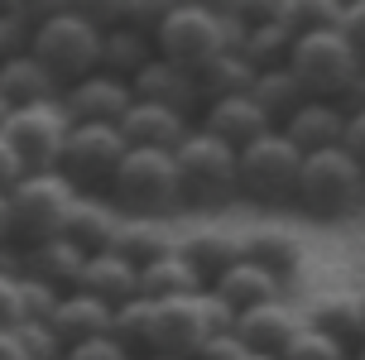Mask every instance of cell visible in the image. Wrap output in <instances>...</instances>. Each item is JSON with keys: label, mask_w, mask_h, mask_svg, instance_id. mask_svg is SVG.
<instances>
[{"label": "cell", "mask_w": 365, "mask_h": 360, "mask_svg": "<svg viewBox=\"0 0 365 360\" xmlns=\"http://www.w3.org/2000/svg\"><path fill=\"white\" fill-rule=\"evenodd\" d=\"M19 322V274L0 269V326Z\"/></svg>", "instance_id": "cell-41"}, {"label": "cell", "mask_w": 365, "mask_h": 360, "mask_svg": "<svg viewBox=\"0 0 365 360\" xmlns=\"http://www.w3.org/2000/svg\"><path fill=\"white\" fill-rule=\"evenodd\" d=\"M303 322L341 336L346 346H361L365 341V293H361V284L317 288L308 303H303Z\"/></svg>", "instance_id": "cell-17"}, {"label": "cell", "mask_w": 365, "mask_h": 360, "mask_svg": "<svg viewBox=\"0 0 365 360\" xmlns=\"http://www.w3.org/2000/svg\"><path fill=\"white\" fill-rule=\"evenodd\" d=\"M298 207L308 216H351L365 207V168L351 159L346 149H322V154H308L303 159V178H298Z\"/></svg>", "instance_id": "cell-7"}, {"label": "cell", "mask_w": 365, "mask_h": 360, "mask_svg": "<svg viewBox=\"0 0 365 360\" xmlns=\"http://www.w3.org/2000/svg\"><path fill=\"white\" fill-rule=\"evenodd\" d=\"M236 43H240L236 5H202V0L168 5V15L154 29V53L187 72H202L212 58H221Z\"/></svg>", "instance_id": "cell-2"}, {"label": "cell", "mask_w": 365, "mask_h": 360, "mask_svg": "<svg viewBox=\"0 0 365 360\" xmlns=\"http://www.w3.org/2000/svg\"><path fill=\"white\" fill-rule=\"evenodd\" d=\"M58 303H63V288L43 284L34 274H19V322H53Z\"/></svg>", "instance_id": "cell-34"}, {"label": "cell", "mask_w": 365, "mask_h": 360, "mask_svg": "<svg viewBox=\"0 0 365 360\" xmlns=\"http://www.w3.org/2000/svg\"><path fill=\"white\" fill-rule=\"evenodd\" d=\"M250 96H255L259 106H264V115H269L274 125H284L293 110L308 101V91H303V82L293 77L289 68H264L255 77V87H250Z\"/></svg>", "instance_id": "cell-31"}, {"label": "cell", "mask_w": 365, "mask_h": 360, "mask_svg": "<svg viewBox=\"0 0 365 360\" xmlns=\"http://www.w3.org/2000/svg\"><path fill=\"white\" fill-rule=\"evenodd\" d=\"M197 125L207 130V135L226 140L231 149H245V144H255L259 135H269L274 120L264 115V106H259L250 91H240V96H217V101H202Z\"/></svg>", "instance_id": "cell-14"}, {"label": "cell", "mask_w": 365, "mask_h": 360, "mask_svg": "<svg viewBox=\"0 0 365 360\" xmlns=\"http://www.w3.org/2000/svg\"><path fill=\"white\" fill-rule=\"evenodd\" d=\"M212 293H217L236 317L250 312V307H259V303L289 298V293H284V274L264 269V264H255V259H236L226 274H217V279H212Z\"/></svg>", "instance_id": "cell-18"}, {"label": "cell", "mask_w": 365, "mask_h": 360, "mask_svg": "<svg viewBox=\"0 0 365 360\" xmlns=\"http://www.w3.org/2000/svg\"><path fill=\"white\" fill-rule=\"evenodd\" d=\"M135 106V91L125 77H110V72H91L73 87H63V110L73 125H120Z\"/></svg>", "instance_id": "cell-12"}, {"label": "cell", "mask_w": 365, "mask_h": 360, "mask_svg": "<svg viewBox=\"0 0 365 360\" xmlns=\"http://www.w3.org/2000/svg\"><path fill=\"white\" fill-rule=\"evenodd\" d=\"M279 360H356V346H346L341 336H331V331H322V326L303 322V331L289 341V351Z\"/></svg>", "instance_id": "cell-33"}, {"label": "cell", "mask_w": 365, "mask_h": 360, "mask_svg": "<svg viewBox=\"0 0 365 360\" xmlns=\"http://www.w3.org/2000/svg\"><path fill=\"white\" fill-rule=\"evenodd\" d=\"M207 288V279H202L197 269H192V259L173 245V250L154 254L149 264H140V293L145 298H182V293H202Z\"/></svg>", "instance_id": "cell-26"}, {"label": "cell", "mask_w": 365, "mask_h": 360, "mask_svg": "<svg viewBox=\"0 0 365 360\" xmlns=\"http://www.w3.org/2000/svg\"><path fill=\"white\" fill-rule=\"evenodd\" d=\"M173 159H178L187 207H221V202L240 197V149L207 135L202 125L187 130V140L173 149Z\"/></svg>", "instance_id": "cell-6"}, {"label": "cell", "mask_w": 365, "mask_h": 360, "mask_svg": "<svg viewBox=\"0 0 365 360\" xmlns=\"http://www.w3.org/2000/svg\"><path fill=\"white\" fill-rule=\"evenodd\" d=\"M110 207L120 216H154L164 221L182 207V178L178 159L168 149H130L120 168L110 173Z\"/></svg>", "instance_id": "cell-4"}, {"label": "cell", "mask_w": 365, "mask_h": 360, "mask_svg": "<svg viewBox=\"0 0 365 360\" xmlns=\"http://www.w3.org/2000/svg\"><path fill=\"white\" fill-rule=\"evenodd\" d=\"M24 173H29V168H24V159L15 154V144L0 135V192H10V187H15Z\"/></svg>", "instance_id": "cell-43"}, {"label": "cell", "mask_w": 365, "mask_h": 360, "mask_svg": "<svg viewBox=\"0 0 365 360\" xmlns=\"http://www.w3.org/2000/svg\"><path fill=\"white\" fill-rule=\"evenodd\" d=\"M178 245V235H168L164 221H154V216H120V226H115V240H110V250H120L125 259L135 264H149L154 254H164Z\"/></svg>", "instance_id": "cell-29"}, {"label": "cell", "mask_w": 365, "mask_h": 360, "mask_svg": "<svg viewBox=\"0 0 365 360\" xmlns=\"http://www.w3.org/2000/svg\"><path fill=\"white\" fill-rule=\"evenodd\" d=\"M341 34L356 48V58L365 63V0H346V15H341Z\"/></svg>", "instance_id": "cell-40"}, {"label": "cell", "mask_w": 365, "mask_h": 360, "mask_svg": "<svg viewBox=\"0 0 365 360\" xmlns=\"http://www.w3.org/2000/svg\"><path fill=\"white\" fill-rule=\"evenodd\" d=\"M115 226H120V212L110 207V197H91V192H82L77 207H73V216H68V226H63V235H68L73 245H82L87 254H96V250H110Z\"/></svg>", "instance_id": "cell-27"}, {"label": "cell", "mask_w": 365, "mask_h": 360, "mask_svg": "<svg viewBox=\"0 0 365 360\" xmlns=\"http://www.w3.org/2000/svg\"><path fill=\"white\" fill-rule=\"evenodd\" d=\"M48 5H0V63L15 53H29L34 48V24L43 19Z\"/></svg>", "instance_id": "cell-32"}, {"label": "cell", "mask_w": 365, "mask_h": 360, "mask_svg": "<svg viewBox=\"0 0 365 360\" xmlns=\"http://www.w3.org/2000/svg\"><path fill=\"white\" fill-rule=\"evenodd\" d=\"M250 351H245V341L236 336V326L231 331H212L207 341L192 351V360H245Z\"/></svg>", "instance_id": "cell-38"}, {"label": "cell", "mask_w": 365, "mask_h": 360, "mask_svg": "<svg viewBox=\"0 0 365 360\" xmlns=\"http://www.w3.org/2000/svg\"><path fill=\"white\" fill-rule=\"evenodd\" d=\"M130 154L120 125H73L68 149H63V173L87 192L91 182H110V173L120 168V159Z\"/></svg>", "instance_id": "cell-10"}, {"label": "cell", "mask_w": 365, "mask_h": 360, "mask_svg": "<svg viewBox=\"0 0 365 360\" xmlns=\"http://www.w3.org/2000/svg\"><path fill=\"white\" fill-rule=\"evenodd\" d=\"M5 140L15 144V154L24 159V168H63V149H68V135H73V120L63 110V96L58 101H34V106H19L5 130Z\"/></svg>", "instance_id": "cell-9"}, {"label": "cell", "mask_w": 365, "mask_h": 360, "mask_svg": "<svg viewBox=\"0 0 365 360\" xmlns=\"http://www.w3.org/2000/svg\"><path fill=\"white\" fill-rule=\"evenodd\" d=\"M361 293H365V284H361Z\"/></svg>", "instance_id": "cell-50"}, {"label": "cell", "mask_w": 365, "mask_h": 360, "mask_svg": "<svg viewBox=\"0 0 365 360\" xmlns=\"http://www.w3.org/2000/svg\"><path fill=\"white\" fill-rule=\"evenodd\" d=\"M110 326H115V307L101 303V298H91V293H82V288L63 293V303H58V312H53V331H58L63 346L106 336Z\"/></svg>", "instance_id": "cell-23"}, {"label": "cell", "mask_w": 365, "mask_h": 360, "mask_svg": "<svg viewBox=\"0 0 365 360\" xmlns=\"http://www.w3.org/2000/svg\"><path fill=\"white\" fill-rule=\"evenodd\" d=\"M0 96L19 110V106H34V101H58L63 87L53 82V72L43 68L34 53H15L0 63Z\"/></svg>", "instance_id": "cell-25"}, {"label": "cell", "mask_w": 365, "mask_h": 360, "mask_svg": "<svg viewBox=\"0 0 365 360\" xmlns=\"http://www.w3.org/2000/svg\"><path fill=\"white\" fill-rule=\"evenodd\" d=\"M82 269H87V250H82V245H73L68 235L38 240V245H29V250H24V274H34V279L63 288V293H73V288H77Z\"/></svg>", "instance_id": "cell-24"}, {"label": "cell", "mask_w": 365, "mask_h": 360, "mask_svg": "<svg viewBox=\"0 0 365 360\" xmlns=\"http://www.w3.org/2000/svg\"><path fill=\"white\" fill-rule=\"evenodd\" d=\"M10 115H15V106H10V101L0 96V130H5V120H10Z\"/></svg>", "instance_id": "cell-47"}, {"label": "cell", "mask_w": 365, "mask_h": 360, "mask_svg": "<svg viewBox=\"0 0 365 360\" xmlns=\"http://www.w3.org/2000/svg\"><path fill=\"white\" fill-rule=\"evenodd\" d=\"M245 360H279V356H245Z\"/></svg>", "instance_id": "cell-49"}, {"label": "cell", "mask_w": 365, "mask_h": 360, "mask_svg": "<svg viewBox=\"0 0 365 360\" xmlns=\"http://www.w3.org/2000/svg\"><path fill=\"white\" fill-rule=\"evenodd\" d=\"M168 15V5H120V15H115V24H130V29H140V34L154 38V29H159V19Z\"/></svg>", "instance_id": "cell-39"}, {"label": "cell", "mask_w": 365, "mask_h": 360, "mask_svg": "<svg viewBox=\"0 0 365 360\" xmlns=\"http://www.w3.org/2000/svg\"><path fill=\"white\" fill-rule=\"evenodd\" d=\"M346 120H351V106H341V101H317V96H308L303 106L293 110L289 120H284V140L308 159V154H322V149H336V144L346 140Z\"/></svg>", "instance_id": "cell-16"}, {"label": "cell", "mask_w": 365, "mask_h": 360, "mask_svg": "<svg viewBox=\"0 0 365 360\" xmlns=\"http://www.w3.org/2000/svg\"><path fill=\"white\" fill-rule=\"evenodd\" d=\"M140 360H192V356H168V351H145Z\"/></svg>", "instance_id": "cell-46"}, {"label": "cell", "mask_w": 365, "mask_h": 360, "mask_svg": "<svg viewBox=\"0 0 365 360\" xmlns=\"http://www.w3.org/2000/svg\"><path fill=\"white\" fill-rule=\"evenodd\" d=\"M298 178H303V154L284 140L279 125L240 149V197L259 202V207L293 202L298 197Z\"/></svg>", "instance_id": "cell-8"}, {"label": "cell", "mask_w": 365, "mask_h": 360, "mask_svg": "<svg viewBox=\"0 0 365 360\" xmlns=\"http://www.w3.org/2000/svg\"><path fill=\"white\" fill-rule=\"evenodd\" d=\"M284 68L317 101H341V106H361L365 101V63L356 58V48L346 43L341 29H322V24L298 29Z\"/></svg>", "instance_id": "cell-1"}, {"label": "cell", "mask_w": 365, "mask_h": 360, "mask_svg": "<svg viewBox=\"0 0 365 360\" xmlns=\"http://www.w3.org/2000/svg\"><path fill=\"white\" fill-rule=\"evenodd\" d=\"M341 149H346L351 159L365 168V101H361V106H351V120H346V140H341Z\"/></svg>", "instance_id": "cell-42"}, {"label": "cell", "mask_w": 365, "mask_h": 360, "mask_svg": "<svg viewBox=\"0 0 365 360\" xmlns=\"http://www.w3.org/2000/svg\"><path fill=\"white\" fill-rule=\"evenodd\" d=\"M29 53L53 72L58 87H73L91 72H101V24L82 5H48L34 24V48Z\"/></svg>", "instance_id": "cell-3"}, {"label": "cell", "mask_w": 365, "mask_h": 360, "mask_svg": "<svg viewBox=\"0 0 365 360\" xmlns=\"http://www.w3.org/2000/svg\"><path fill=\"white\" fill-rule=\"evenodd\" d=\"M356 360H365V341H361V346H356Z\"/></svg>", "instance_id": "cell-48"}, {"label": "cell", "mask_w": 365, "mask_h": 360, "mask_svg": "<svg viewBox=\"0 0 365 360\" xmlns=\"http://www.w3.org/2000/svg\"><path fill=\"white\" fill-rule=\"evenodd\" d=\"M82 187H77L63 168H29L24 178L10 187V221H15V240H24V250L38 240L63 235L68 216H73Z\"/></svg>", "instance_id": "cell-5"}, {"label": "cell", "mask_w": 365, "mask_h": 360, "mask_svg": "<svg viewBox=\"0 0 365 360\" xmlns=\"http://www.w3.org/2000/svg\"><path fill=\"white\" fill-rule=\"evenodd\" d=\"M149 317H154V298L140 293L135 303L115 307V326H110V331H115L130 351H140V356H145V351H149Z\"/></svg>", "instance_id": "cell-35"}, {"label": "cell", "mask_w": 365, "mask_h": 360, "mask_svg": "<svg viewBox=\"0 0 365 360\" xmlns=\"http://www.w3.org/2000/svg\"><path fill=\"white\" fill-rule=\"evenodd\" d=\"M15 331H19V346H24L29 360H63L68 356V346L58 341L53 322H15Z\"/></svg>", "instance_id": "cell-36"}, {"label": "cell", "mask_w": 365, "mask_h": 360, "mask_svg": "<svg viewBox=\"0 0 365 360\" xmlns=\"http://www.w3.org/2000/svg\"><path fill=\"white\" fill-rule=\"evenodd\" d=\"M240 245H245V259H255V264L284 274V279H289V274L303 264V254H308L303 231H298V226H284V221H255V226H245V231H240Z\"/></svg>", "instance_id": "cell-19"}, {"label": "cell", "mask_w": 365, "mask_h": 360, "mask_svg": "<svg viewBox=\"0 0 365 360\" xmlns=\"http://www.w3.org/2000/svg\"><path fill=\"white\" fill-rule=\"evenodd\" d=\"M149 58H154V38L149 34L130 29V24H110V29H101V72L130 82Z\"/></svg>", "instance_id": "cell-28"}, {"label": "cell", "mask_w": 365, "mask_h": 360, "mask_svg": "<svg viewBox=\"0 0 365 360\" xmlns=\"http://www.w3.org/2000/svg\"><path fill=\"white\" fill-rule=\"evenodd\" d=\"M197 125L192 115H182V110H168V106H154V101H135L130 115L120 120V135H125L130 149H178L187 140V130Z\"/></svg>", "instance_id": "cell-20"}, {"label": "cell", "mask_w": 365, "mask_h": 360, "mask_svg": "<svg viewBox=\"0 0 365 360\" xmlns=\"http://www.w3.org/2000/svg\"><path fill=\"white\" fill-rule=\"evenodd\" d=\"M77 288L110 307H125L140 298V264L125 259L120 250H96V254H87V269H82Z\"/></svg>", "instance_id": "cell-21"}, {"label": "cell", "mask_w": 365, "mask_h": 360, "mask_svg": "<svg viewBox=\"0 0 365 360\" xmlns=\"http://www.w3.org/2000/svg\"><path fill=\"white\" fill-rule=\"evenodd\" d=\"M0 360H29V356H24V346H19L15 326H0Z\"/></svg>", "instance_id": "cell-44"}, {"label": "cell", "mask_w": 365, "mask_h": 360, "mask_svg": "<svg viewBox=\"0 0 365 360\" xmlns=\"http://www.w3.org/2000/svg\"><path fill=\"white\" fill-rule=\"evenodd\" d=\"M240 19V53L250 58L259 72L264 68H284L293 53L298 24L289 19V5H236Z\"/></svg>", "instance_id": "cell-11"}, {"label": "cell", "mask_w": 365, "mask_h": 360, "mask_svg": "<svg viewBox=\"0 0 365 360\" xmlns=\"http://www.w3.org/2000/svg\"><path fill=\"white\" fill-rule=\"evenodd\" d=\"M303 331V307L279 298V303H259L236 317V336L245 341L250 356H284L289 341Z\"/></svg>", "instance_id": "cell-15"}, {"label": "cell", "mask_w": 365, "mask_h": 360, "mask_svg": "<svg viewBox=\"0 0 365 360\" xmlns=\"http://www.w3.org/2000/svg\"><path fill=\"white\" fill-rule=\"evenodd\" d=\"M255 77H259V68L250 63V58L240 53V48H226L221 58H212V63L197 72L202 101H217V96H240V91L255 87Z\"/></svg>", "instance_id": "cell-30"}, {"label": "cell", "mask_w": 365, "mask_h": 360, "mask_svg": "<svg viewBox=\"0 0 365 360\" xmlns=\"http://www.w3.org/2000/svg\"><path fill=\"white\" fill-rule=\"evenodd\" d=\"M130 91H135V101H154V106L182 110V115H192V120H197V110H202L197 72L178 68V63H168V58H159V53L130 77Z\"/></svg>", "instance_id": "cell-13"}, {"label": "cell", "mask_w": 365, "mask_h": 360, "mask_svg": "<svg viewBox=\"0 0 365 360\" xmlns=\"http://www.w3.org/2000/svg\"><path fill=\"white\" fill-rule=\"evenodd\" d=\"M15 240V221H10V192H0V250Z\"/></svg>", "instance_id": "cell-45"}, {"label": "cell", "mask_w": 365, "mask_h": 360, "mask_svg": "<svg viewBox=\"0 0 365 360\" xmlns=\"http://www.w3.org/2000/svg\"><path fill=\"white\" fill-rule=\"evenodd\" d=\"M178 250L192 259V269L207 279V288L217 274H226L236 259H245L240 231H231V226H192L187 235H178Z\"/></svg>", "instance_id": "cell-22"}, {"label": "cell", "mask_w": 365, "mask_h": 360, "mask_svg": "<svg viewBox=\"0 0 365 360\" xmlns=\"http://www.w3.org/2000/svg\"><path fill=\"white\" fill-rule=\"evenodd\" d=\"M63 360H140V356H135L115 331H106V336H91V341L68 346V356H63Z\"/></svg>", "instance_id": "cell-37"}]
</instances>
